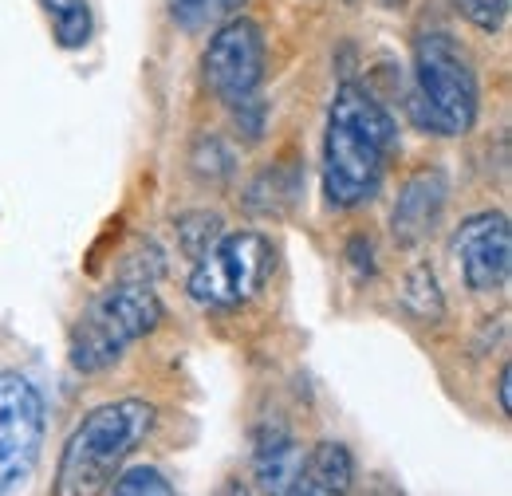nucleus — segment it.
I'll use <instances>...</instances> for the list:
<instances>
[{"label":"nucleus","mask_w":512,"mask_h":496,"mask_svg":"<svg viewBox=\"0 0 512 496\" xmlns=\"http://www.w3.org/2000/svg\"><path fill=\"white\" fill-rule=\"evenodd\" d=\"M398 146L394 119L359 83H343L327 111L323 134V193L335 209H359L383 189L390 154Z\"/></svg>","instance_id":"nucleus-1"},{"label":"nucleus","mask_w":512,"mask_h":496,"mask_svg":"<svg viewBox=\"0 0 512 496\" xmlns=\"http://www.w3.org/2000/svg\"><path fill=\"white\" fill-rule=\"evenodd\" d=\"M154 406L142 398H119L95 406L75 434L67 437L60 469H56V496H99L123 469L130 453L154 430Z\"/></svg>","instance_id":"nucleus-2"},{"label":"nucleus","mask_w":512,"mask_h":496,"mask_svg":"<svg viewBox=\"0 0 512 496\" xmlns=\"http://www.w3.org/2000/svg\"><path fill=\"white\" fill-rule=\"evenodd\" d=\"M158 323H162V304H158L154 288L123 280L115 288H103L79 311L71 339H67V359L83 374L107 371L127 355L130 343L146 339Z\"/></svg>","instance_id":"nucleus-3"},{"label":"nucleus","mask_w":512,"mask_h":496,"mask_svg":"<svg viewBox=\"0 0 512 496\" xmlns=\"http://www.w3.org/2000/svg\"><path fill=\"white\" fill-rule=\"evenodd\" d=\"M477 75L469 56L446 32H426L414 44V119L442 134L457 138L477 123Z\"/></svg>","instance_id":"nucleus-4"},{"label":"nucleus","mask_w":512,"mask_h":496,"mask_svg":"<svg viewBox=\"0 0 512 496\" xmlns=\"http://www.w3.org/2000/svg\"><path fill=\"white\" fill-rule=\"evenodd\" d=\"M272 272V241L256 229L225 233L201 260H193L190 296L205 308L249 304Z\"/></svg>","instance_id":"nucleus-5"},{"label":"nucleus","mask_w":512,"mask_h":496,"mask_svg":"<svg viewBox=\"0 0 512 496\" xmlns=\"http://www.w3.org/2000/svg\"><path fill=\"white\" fill-rule=\"evenodd\" d=\"M44 445V398L16 371H0V496H12L36 469Z\"/></svg>","instance_id":"nucleus-6"},{"label":"nucleus","mask_w":512,"mask_h":496,"mask_svg":"<svg viewBox=\"0 0 512 496\" xmlns=\"http://www.w3.org/2000/svg\"><path fill=\"white\" fill-rule=\"evenodd\" d=\"M205 83L209 91L233 107L249 95H260V79H264V32L249 16H233L225 20L209 48H205Z\"/></svg>","instance_id":"nucleus-7"},{"label":"nucleus","mask_w":512,"mask_h":496,"mask_svg":"<svg viewBox=\"0 0 512 496\" xmlns=\"http://www.w3.org/2000/svg\"><path fill=\"white\" fill-rule=\"evenodd\" d=\"M453 256L473 292H501L512 272V229L505 213H477L453 233Z\"/></svg>","instance_id":"nucleus-8"},{"label":"nucleus","mask_w":512,"mask_h":496,"mask_svg":"<svg viewBox=\"0 0 512 496\" xmlns=\"http://www.w3.org/2000/svg\"><path fill=\"white\" fill-rule=\"evenodd\" d=\"M446 174L442 170H418L402 193L394 201V213H390V233L402 248L422 245L438 221H442V209H446Z\"/></svg>","instance_id":"nucleus-9"},{"label":"nucleus","mask_w":512,"mask_h":496,"mask_svg":"<svg viewBox=\"0 0 512 496\" xmlns=\"http://www.w3.org/2000/svg\"><path fill=\"white\" fill-rule=\"evenodd\" d=\"M355 485V461L343 441H320L308 457H300V469L292 477V489L284 496H347Z\"/></svg>","instance_id":"nucleus-10"},{"label":"nucleus","mask_w":512,"mask_h":496,"mask_svg":"<svg viewBox=\"0 0 512 496\" xmlns=\"http://www.w3.org/2000/svg\"><path fill=\"white\" fill-rule=\"evenodd\" d=\"M300 445L296 437L288 434L284 426L268 422L256 430L253 441V477H256V489L264 496H284L292 489V477L300 469Z\"/></svg>","instance_id":"nucleus-11"},{"label":"nucleus","mask_w":512,"mask_h":496,"mask_svg":"<svg viewBox=\"0 0 512 496\" xmlns=\"http://www.w3.org/2000/svg\"><path fill=\"white\" fill-rule=\"evenodd\" d=\"M44 12H48V24H52L56 44L67 48V52H79L91 40V32H95L91 4L87 0H44Z\"/></svg>","instance_id":"nucleus-12"},{"label":"nucleus","mask_w":512,"mask_h":496,"mask_svg":"<svg viewBox=\"0 0 512 496\" xmlns=\"http://www.w3.org/2000/svg\"><path fill=\"white\" fill-rule=\"evenodd\" d=\"M249 0H170V16L182 32H209L221 28L225 20H233Z\"/></svg>","instance_id":"nucleus-13"},{"label":"nucleus","mask_w":512,"mask_h":496,"mask_svg":"<svg viewBox=\"0 0 512 496\" xmlns=\"http://www.w3.org/2000/svg\"><path fill=\"white\" fill-rule=\"evenodd\" d=\"M296 189L300 186H296L292 170L276 166V170H264L253 186H249L245 205H249V213H256V217H276V213H284V205L296 197Z\"/></svg>","instance_id":"nucleus-14"},{"label":"nucleus","mask_w":512,"mask_h":496,"mask_svg":"<svg viewBox=\"0 0 512 496\" xmlns=\"http://www.w3.org/2000/svg\"><path fill=\"white\" fill-rule=\"evenodd\" d=\"M221 225H225V221H221L217 213H209V209H190V213H182V217L174 221L178 248H182L190 260H201L209 248L225 237V229H221Z\"/></svg>","instance_id":"nucleus-15"},{"label":"nucleus","mask_w":512,"mask_h":496,"mask_svg":"<svg viewBox=\"0 0 512 496\" xmlns=\"http://www.w3.org/2000/svg\"><path fill=\"white\" fill-rule=\"evenodd\" d=\"M402 304L418 319H438L442 315V292H438V280H434V272L426 264L410 268V276L402 284Z\"/></svg>","instance_id":"nucleus-16"},{"label":"nucleus","mask_w":512,"mask_h":496,"mask_svg":"<svg viewBox=\"0 0 512 496\" xmlns=\"http://www.w3.org/2000/svg\"><path fill=\"white\" fill-rule=\"evenodd\" d=\"M111 496H178L174 485L162 477V469L154 465H134L127 473H119V481L111 485Z\"/></svg>","instance_id":"nucleus-17"},{"label":"nucleus","mask_w":512,"mask_h":496,"mask_svg":"<svg viewBox=\"0 0 512 496\" xmlns=\"http://www.w3.org/2000/svg\"><path fill=\"white\" fill-rule=\"evenodd\" d=\"M193 170L201 174V178H209V182H221V178H229L233 174V154L225 150V142L221 138H201L197 146H193Z\"/></svg>","instance_id":"nucleus-18"},{"label":"nucleus","mask_w":512,"mask_h":496,"mask_svg":"<svg viewBox=\"0 0 512 496\" xmlns=\"http://www.w3.org/2000/svg\"><path fill=\"white\" fill-rule=\"evenodd\" d=\"M453 8L481 32H501L509 16V0H453Z\"/></svg>","instance_id":"nucleus-19"},{"label":"nucleus","mask_w":512,"mask_h":496,"mask_svg":"<svg viewBox=\"0 0 512 496\" xmlns=\"http://www.w3.org/2000/svg\"><path fill=\"white\" fill-rule=\"evenodd\" d=\"M229 111H233L237 130H245V138H249V142H256V138L264 134V115H268V107H264V99H260V95H249V99L233 103Z\"/></svg>","instance_id":"nucleus-20"},{"label":"nucleus","mask_w":512,"mask_h":496,"mask_svg":"<svg viewBox=\"0 0 512 496\" xmlns=\"http://www.w3.org/2000/svg\"><path fill=\"white\" fill-rule=\"evenodd\" d=\"M347 252H351V264L359 268V276H371L375 272V252H371V241H363V237H355L351 245H347Z\"/></svg>","instance_id":"nucleus-21"},{"label":"nucleus","mask_w":512,"mask_h":496,"mask_svg":"<svg viewBox=\"0 0 512 496\" xmlns=\"http://www.w3.org/2000/svg\"><path fill=\"white\" fill-rule=\"evenodd\" d=\"M512 371H509V363L501 367V378H497V398H501V414H512Z\"/></svg>","instance_id":"nucleus-22"},{"label":"nucleus","mask_w":512,"mask_h":496,"mask_svg":"<svg viewBox=\"0 0 512 496\" xmlns=\"http://www.w3.org/2000/svg\"><path fill=\"white\" fill-rule=\"evenodd\" d=\"M213 496H249V489H245L241 481H225V485H221Z\"/></svg>","instance_id":"nucleus-23"}]
</instances>
